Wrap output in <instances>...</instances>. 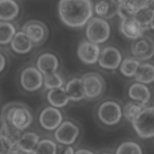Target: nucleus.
Segmentation results:
<instances>
[{
  "label": "nucleus",
  "instance_id": "1",
  "mask_svg": "<svg viewBox=\"0 0 154 154\" xmlns=\"http://www.w3.org/2000/svg\"><path fill=\"white\" fill-rule=\"evenodd\" d=\"M93 5L88 0H61L58 3V14L65 25L81 28L92 18Z\"/></svg>",
  "mask_w": 154,
  "mask_h": 154
},
{
  "label": "nucleus",
  "instance_id": "2",
  "mask_svg": "<svg viewBox=\"0 0 154 154\" xmlns=\"http://www.w3.org/2000/svg\"><path fill=\"white\" fill-rule=\"evenodd\" d=\"M33 121L29 108L23 103L11 102L5 104L0 114V125L9 124L20 131L27 129Z\"/></svg>",
  "mask_w": 154,
  "mask_h": 154
},
{
  "label": "nucleus",
  "instance_id": "3",
  "mask_svg": "<svg viewBox=\"0 0 154 154\" xmlns=\"http://www.w3.org/2000/svg\"><path fill=\"white\" fill-rule=\"evenodd\" d=\"M132 127L141 138L154 137V106H146L141 112L131 121Z\"/></svg>",
  "mask_w": 154,
  "mask_h": 154
},
{
  "label": "nucleus",
  "instance_id": "4",
  "mask_svg": "<svg viewBox=\"0 0 154 154\" xmlns=\"http://www.w3.org/2000/svg\"><path fill=\"white\" fill-rule=\"evenodd\" d=\"M111 28L106 20L99 17H92L87 23L85 35L88 41L97 44L107 41L110 36Z\"/></svg>",
  "mask_w": 154,
  "mask_h": 154
},
{
  "label": "nucleus",
  "instance_id": "5",
  "mask_svg": "<svg viewBox=\"0 0 154 154\" xmlns=\"http://www.w3.org/2000/svg\"><path fill=\"white\" fill-rule=\"evenodd\" d=\"M81 78L85 99H96L103 93L106 87L105 81L99 73L88 72L82 75Z\"/></svg>",
  "mask_w": 154,
  "mask_h": 154
},
{
  "label": "nucleus",
  "instance_id": "6",
  "mask_svg": "<svg viewBox=\"0 0 154 154\" xmlns=\"http://www.w3.org/2000/svg\"><path fill=\"white\" fill-rule=\"evenodd\" d=\"M97 114L99 119L103 124L113 126L121 120L123 111L121 106L117 102L106 100L99 105Z\"/></svg>",
  "mask_w": 154,
  "mask_h": 154
},
{
  "label": "nucleus",
  "instance_id": "7",
  "mask_svg": "<svg viewBox=\"0 0 154 154\" xmlns=\"http://www.w3.org/2000/svg\"><path fill=\"white\" fill-rule=\"evenodd\" d=\"M21 29L34 46H38L44 43L48 36V27L43 22L38 20H30L26 22Z\"/></svg>",
  "mask_w": 154,
  "mask_h": 154
},
{
  "label": "nucleus",
  "instance_id": "8",
  "mask_svg": "<svg viewBox=\"0 0 154 154\" xmlns=\"http://www.w3.org/2000/svg\"><path fill=\"white\" fill-rule=\"evenodd\" d=\"M131 52L139 61L151 59L154 56V40L149 35H143L132 42Z\"/></svg>",
  "mask_w": 154,
  "mask_h": 154
},
{
  "label": "nucleus",
  "instance_id": "9",
  "mask_svg": "<svg viewBox=\"0 0 154 154\" xmlns=\"http://www.w3.org/2000/svg\"><path fill=\"white\" fill-rule=\"evenodd\" d=\"M20 82L22 88L27 91L39 90L43 84V74L34 66L25 68L20 76Z\"/></svg>",
  "mask_w": 154,
  "mask_h": 154
},
{
  "label": "nucleus",
  "instance_id": "10",
  "mask_svg": "<svg viewBox=\"0 0 154 154\" xmlns=\"http://www.w3.org/2000/svg\"><path fill=\"white\" fill-rule=\"evenodd\" d=\"M79 134V128L74 123L66 120L55 129L54 137L56 141L64 145L73 144Z\"/></svg>",
  "mask_w": 154,
  "mask_h": 154
},
{
  "label": "nucleus",
  "instance_id": "11",
  "mask_svg": "<svg viewBox=\"0 0 154 154\" xmlns=\"http://www.w3.org/2000/svg\"><path fill=\"white\" fill-rule=\"evenodd\" d=\"M122 55L116 47L108 46L100 51L98 64L106 70H115L119 67L122 61Z\"/></svg>",
  "mask_w": 154,
  "mask_h": 154
},
{
  "label": "nucleus",
  "instance_id": "12",
  "mask_svg": "<svg viewBox=\"0 0 154 154\" xmlns=\"http://www.w3.org/2000/svg\"><path fill=\"white\" fill-rule=\"evenodd\" d=\"M100 51L98 45L88 40H82L78 44L77 55L82 63L86 64H93L98 61Z\"/></svg>",
  "mask_w": 154,
  "mask_h": 154
},
{
  "label": "nucleus",
  "instance_id": "13",
  "mask_svg": "<svg viewBox=\"0 0 154 154\" xmlns=\"http://www.w3.org/2000/svg\"><path fill=\"white\" fill-rule=\"evenodd\" d=\"M63 115L61 111L53 106H47L40 112L39 123L45 129L55 130L63 122Z\"/></svg>",
  "mask_w": 154,
  "mask_h": 154
},
{
  "label": "nucleus",
  "instance_id": "14",
  "mask_svg": "<svg viewBox=\"0 0 154 154\" xmlns=\"http://www.w3.org/2000/svg\"><path fill=\"white\" fill-rule=\"evenodd\" d=\"M147 28L143 26L134 17L121 20L120 31L126 37L133 40H137L144 35Z\"/></svg>",
  "mask_w": 154,
  "mask_h": 154
},
{
  "label": "nucleus",
  "instance_id": "15",
  "mask_svg": "<svg viewBox=\"0 0 154 154\" xmlns=\"http://www.w3.org/2000/svg\"><path fill=\"white\" fill-rule=\"evenodd\" d=\"M39 135L34 132H27L22 134L15 144V149L22 153L32 154L38 143Z\"/></svg>",
  "mask_w": 154,
  "mask_h": 154
},
{
  "label": "nucleus",
  "instance_id": "16",
  "mask_svg": "<svg viewBox=\"0 0 154 154\" xmlns=\"http://www.w3.org/2000/svg\"><path fill=\"white\" fill-rule=\"evenodd\" d=\"M36 66L43 75H45L57 72L59 66V61L54 54L46 52L38 56L36 62Z\"/></svg>",
  "mask_w": 154,
  "mask_h": 154
},
{
  "label": "nucleus",
  "instance_id": "17",
  "mask_svg": "<svg viewBox=\"0 0 154 154\" xmlns=\"http://www.w3.org/2000/svg\"><path fill=\"white\" fill-rule=\"evenodd\" d=\"M128 96L134 101L146 105L150 99L151 92L146 85L135 82L129 87Z\"/></svg>",
  "mask_w": 154,
  "mask_h": 154
},
{
  "label": "nucleus",
  "instance_id": "18",
  "mask_svg": "<svg viewBox=\"0 0 154 154\" xmlns=\"http://www.w3.org/2000/svg\"><path fill=\"white\" fill-rule=\"evenodd\" d=\"M94 12L103 19H112L117 14V1H101L93 5Z\"/></svg>",
  "mask_w": 154,
  "mask_h": 154
},
{
  "label": "nucleus",
  "instance_id": "19",
  "mask_svg": "<svg viewBox=\"0 0 154 154\" xmlns=\"http://www.w3.org/2000/svg\"><path fill=\"white\" fill-rule=\"evenodd\" d=\"M20 12L19 4L13 0H0V21L10 22L15 19Z\"/></svg>",
  "mask_w": 154,
  "mask_h": 154
},
{
  "label": "nucleus",
  "instance_id": "20",
  "mask_svg": "<svg viewBox=\"0 0 154 154\" xmlns=\"http://www.w3.org/2000/svg\"><path fill=\"white\" fill-rule=\"evenodd\" d=\"M10 46L14 52L19 54H27L34 47L30 40L22 31L16 32L10 42Z\"/></svg>",
  "mask_w": 154,
  "mask_h": 154
},
{
  "label": "nucleus",
  "instance_id": "21",
  "mask_svg": "<svg viewBox=\"0 0 154 154\" xmlns=\"http://www.w3.org/2000/svg\"><path fill=\"white\" fill-rule=\"evenodd\" d=\"M64 89L70 100L78 102L85 99L81 78L75 77L68 81Z\"/></svg>",
  "mask_w": 154,
  "mask_h": 154
},
{
  "label": "nucleus",
  "instance_id": "22",
  "mask_svg": "<svg viewBox=\"0 0 154 154\" xmlns=\"http://www.w3.org/2000/svg\"><path fill=\"white\" fill-rule=\"evenodd\" d=\"M47 99L51 106L56 108L65 106L70 100L64 87L49 90Z\"/></svg>",
  "mask_w": 154,
  "mask_h": 154
},
{
  "label": "nucleus",
  "instance_id": "23",
  "mask_svg": "<svg viewBox=\"0 0 154 154\" xmlns=\"http://www.w3.org/2000/svg\"><path fill=\"white\" fill-rule=\"evenodd\" d=\"M134 78L136 82L144 85L153 82L154 65L148 63L141 64Z\"/></svg>",
  "mask_w": 154,
  "mask_h": 154
},
{
  "label": "nucleus",
  "instance_id": "24",
  "mask_svg": "<svg viewBox=\"0 0 154 154\" xmlns=\"http://www.w3.org/2000/svg\"><path fill=\"white\" fill-rule=\"evenodd\" d=\"M140 64V61L134 57L126 58L122 60L119 70L123 76L131 78L135 76Z\"/></svg>",
  "mask_w": 154,
  "mask_h": 154
},
{
  "label": "nucleus",
  "instance_id": "25",
  "mask_svg": "<svg viewBox=\"0 0 154 154\" xmlns=\"http://www.w3.org/2000/svg\"><path fill=\"white\" fill-rule=\"evenodd\" d=\"M16 33V28L12 23L0 21V45L10 43Z\"/></svg>",
  "mask_w": 154,
  "mask_h": 154
},
{
  "label": "nucleus",
  "instance_id": "26",
  "mask_svg": "<svg viewBox=\"0 0 154 154\" xmlns=\"http://www.w3.org/2000/svg\"><path fill=\"white\" fill-rule=\"evenodd\" d=\"M146 106V105L135 101L128 102L122 109L123 116L127 120L131 122Z\"/></svg>",
  "mask_w": 154,
  "mask_h": 154
},
{
  "label": "nucleus",
  "instance_id": "27",
  "mask_svg": "<svg viewBox=\"0 0 154 154\" xmlns=\"http://www.w3.org/2000/svg\"><path fill=\"white\" fill-rule=\"evenodd\" d=\"M57 146L51 139H43L39 141L32 154H57Z\"/></svg>",
  "mask_w": 154,
  "mask_h": 154
},
{
  "label": "nucleus",
  "instance_id": "28",
  "mask_svg": "<svg viewBox=\"0 0 154 154\" xmlns=\"http://www.w3.org/2000/svg\"><path fill=\"white\" fill-rule=\"evenodd\" d=\"M64 84L63 78L57 72L43 75L44 87L49 90L63 87Z\"/></svg>",
  "mask_w": 154,
  "mask_h": 154
},
{
  "label": "nucleus",
  "instance_id": "29",
  "mask_svg": "<svg viewBox=\"0 0 154 154\" xmlns=\"http://www.w3.org/2000/svg\"><path fill=\"white\" fill-rule=\"evenodd\" d=\"M154 16V8L149 5L148 7L140 10L134 18L144 27L148 28Z\"/></svg>",
  "mask_w": 154,
  "mask_h": 154
},
{
  "label": "nucleus",
  "instance_id": "30",
  "mask_svg": "<svg viewBox=\"0 0 154 154\" xmlns=\"http://www.w3.org/2000/svg\"><path fill=\"white\" fill-rule=\"evenodd\" d=\"M116 154H143V150L138 143L128 141L123 142L119 146Z\"/></svg>",
  "mask_w": 154,
  "mask_h": 154
},
{
  "label": "nucleus",
  "instance_id": "31",
  "mask_svg": "<svg viewBox=\"0 0 154 154\" xmlns=\"http://www.w3.org/2000/svg\"><path fill=\"white\" fill-rule=\"evenodd\" d=\"M123 3L130 14L134 17L140 10L148 7L150 1H123Z\"/></svg>",
  "mask_w": 154,
  "mask_h": 154
},
{
  "label": "nucleus",
  "instance_id": "32",
  "mask_svg": "<svg viewBox=\"0 0 154 154\" xmlns=\"http://www.w3.org/2000/svg\"><path fill=\"white\" fill-rule=\"evenodd\" d=\"M14 149L13 142L7 136L0 134V154H9Z\"/></svg>",
  "mask_w": 154,
  "mask_h": 154
},
{
  "label": "nucleus",
  "instance_id": "33",
  "mask_svg": "<svg viewBox=\"0 0 154 154\" xmlns=\"http://www.w3.org/2000/svg\"><path fill=\"white\" fill-rule=\"evenodd\" d=\"M6 65V59L4 55L0 52V72L4 70Z\"/></svg>",
  "mask_w": 154,
  "mask_h": 154
},
{
  "label": "nucleus",
  "instance_id": "34",
  "mask_svg": "<svg viewBox=\"0 0 154 154\" xmlns=\"http://www.w3.org/2000/svg\"><path fill=\"white\" fill-rule=\"evenodd\" d=\"M75 154H94L92 151L86 149H81L76 150L75 152Z\"/></svg>",
  "mask_w": 154,
  "mask_h": 154
},
{
  "label": "nucleus",
  "instance_id": "35",
  "mask_svg": "<svg viewBox=\"0 0 154 154\" xmlns=\"http://www.w3.org/2000/svg\"><path fill=\"white\" fill-rule=\"evenodd\" d=\"M75 152L73 147L70 146H68L65 148L63 154H75Z\"/></svg>",
  "mask_w": 154,
  "mask_h": 154
},
{
  "label": "nucleus",
  "instance_id": "36",
  "mask_svg": "<svg viewBox=\"0 0 154 154\" xmlns=\"http://www.w3.org/2000/svg\"><path fill=\"white\" fill-rule=\"evenodd\" d=\"M9 154H23V153L21 152H20L19 150H17L16 149H14Z\"/></svg>",
  "mask_w": 154,
  "mask_h": 154
},
{
  "label": "nucleus",
  "instance_id": "37",
  "mask_svg": "<svg viewBox=\"0 0 154 154\" xmlns=\"http://www.w3.org/2000/svg\"><path fill=\"white\" fill-rule=\"evenodd\" d=\"M149 27L152 29H153L154 31V16H153V19L152 20V22H151V23H150V24L149 25Z\"/></svg>",
  "mask_w": 154,
  "mask_h": 154
},
{
  "label": "nucleus",
  "instance_id": "38",
  "mask_svg": "<svg viewBox=\"0 0 154 154\" xmlns=\"http://www.w3.org/2000/svg\"><path fill=\"white\" fill-rule=\"evenodd\" d=\"M150 5L153 7L154 8V1H150Z\"/></svg>",
  "mask_w": 154,
  "mask_h": 154
},
{
  "label": "nucleus",
  "instance_id": "39",
  "mask_svg": "<svg viewBox=\"0 0 154 154\" xmlns=\"http://www.w3.org/2000/svg\"><path fill=\"white\" fill-rule=\"evenodd\" d=\"M100 154H111V153H100Z\"/></svg>",
  "mask_w": 154,
  "mask_h": 154
}]
</instances>
